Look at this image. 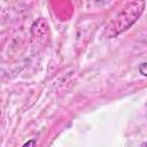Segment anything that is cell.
<instances>
[{
    "label": "cell",
    "instance_id": "3",
    "mask_svg": "<svg viewBox=\"0 0 147 147\" xmlns=\"http://www.w3.org/2000/svg\"><path fill=\"white\" fill-rule=\"evenodd\" d=\"M36 145H37V140L36 139H31V140H29V141L23 144L24 147H26V146H36Z\"/></svg>",
    "mask_w": 147,
    "mask_h": 147
},
{
    "label": "cell",
    "instance_id": "1",
    "mask_svg": "<svg viewBox=\"0 0 147 147\" xmlns=\"http://www.w3.org/2000/svg\"><path fill=\"white\" fill-rule=\"evenodd\" d=\"M144 9H145V0H132L106 26V31H105L106 37L115 38L125 30H127L140 17Z\"/></svg>",
    "mask_w": 147,
    "mask_h": 147
},
{
    "label": "cell",
    "instance_id": "2",
    "mask_svg": "<svg viewBox=\"0 0 147 147\" xmlns=\"http://www.w3.org/2000/svg\"><path fill=\"white\" fill-rule=\"evenodd\" d=\"M146 62H142L140 65H139V71H140V74L142 75V76H146L147 75V71H146Z\"/></svg>",
    "mask_w": 147,
    "mask_h": 147
}]
</instances>
